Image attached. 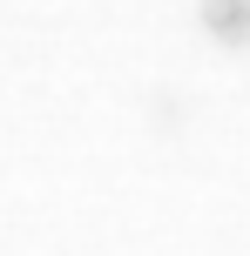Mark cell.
Listing matches in <instances>:
<instances>
[{"mask_svg": "<svg viewBox=\"0 0 250 256\" xmlns=\"http://www.w3.org/2000/svg\"><path fill=\"white\" fill-rule=\"evenodd\" d=\"M203 27L223 48H243L250 40V0H203Z\"/></svg>", "mask_w": 250, "mask_h": 256, "instance_id": "obj_1", "label": "cell"}]
</instances>
